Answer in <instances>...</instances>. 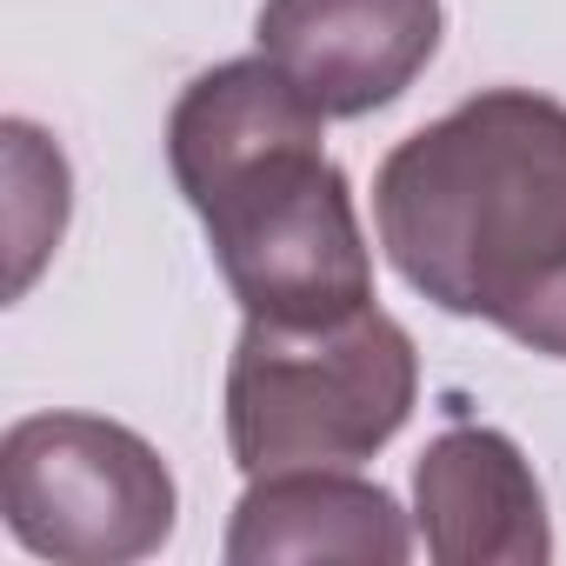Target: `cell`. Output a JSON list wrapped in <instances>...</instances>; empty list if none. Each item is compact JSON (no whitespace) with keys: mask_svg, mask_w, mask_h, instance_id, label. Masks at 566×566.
I'll list each match as a JSON object with an SVG mask.
<instances>
[{"mask_svg":"<svg viewBox=\"0 0 566 566\" xmlns=\"http://www.w3.org/2000/svg\"><path fill=\"white\" fill-rule=\"evenodd\" d=\"M420 354L407 327L360 307L327 327L247 321L227 367V447L247 480L287 467H360L413 413Z\"/></svg>","mask_w":566,"mask_h":566,"instance_id":"cell-3","label":"cell"},{"mask_svg":"<svg viewBox=\"0 0 566 566\" xmlns=\"http://www.w3.org/2000/svg\"><path fill=\"white\" fill-rule=\"evenodd\" d=\"M8 533L61 566H134L174 539V473L120 420L34 413L0 440Z\"/></svg>","mask_w":566,"mask_h":566,"instance_id":"cell-4","label":"cell"},{"mask_svg":"<svg viewBox=\"0 0 566 566\" xmlns=\"http://www.w3.org/2000/svg\"><path fill=\"white\" fill-rule=\"evenodd\" d=\"M374 227L420 301L566 360V107L486 87L374 174Z\"/></svg>","mask_w":566,"mask_h":566,"instance_id":"cell-1","label":"cell"},{"mask_svg":"<svg viewBox=\"0 0 566 566\" xmlns=\"http://www.w3.org/2000/svg\"><path fill=\"white\" fill-rule=\"evenodd\" d=\"M321 127L266 54L200 74L167 114V167L247 321L327 327L374 307V253Z\"/></svg>","mask_w":566,"mask_h":566,"instance_id":"cell-2","label":"cell"},{"mask_svg":"<svg viewBox=\"0 0 566 566\" xmlns=\"http://www.w3.org/2000/svg\"><path fill=\"white\" fill-rule=\"evenodd\" d=\"M413 526L440 566H546L553 520L500 427H447L413 467Z\"/></svg>","mask_w":566,"mask_h":566,"instance_id":"cell-6","label":"cell"},{"mask_svg":"<svg viewBox=\"0 0 566 566\" xmlns=\"http://www.w3.org/2000/svg\"><path fill=\"white\" fill-rule=\"evenodd\" d=\"M440 28V0H260L253 41L327 120H360L427 74Z\"/></svg>","mask_w":566,"mask_h":566,"instance_id":"cell-5","label":"cell"},{"mask_svg":"<svg viewBox=\"0 0 566 566\" xmlns=\"http://www.w3.org/2000/svg\"><path fill=\"white\" fill-rule=\"evenodd\" d=\"M0 134H8V260H14L8 294L21 301L67 233V160L28 120H8Z\"/></svg>","mask_w":566,"mask_h":566,"instance_id":"cell-8","label":"cell"},{"mask_svg":"<svg viewBox=\"0 0 566 566\" xmlns=\"http://www.w3.org/2000/svg\"><path fill=\"white\" fill-rule=\"evenodd\" d=\"M413 553L407 513L387 486L347 467H287L260 473L227 526L233 566H280V559H347V566H400Z\"/></svg>","mask_w":566,"mask_h":566,"instance_id":"cell-7","label":"cell"}]
</instances>
